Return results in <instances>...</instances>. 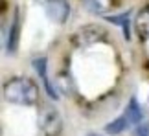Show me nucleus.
I'll list each match as a JSON object with an SVG mask.
<instances>
[{"mask_svg": "<svg viewBox=\"0 0 149 136\" xmlns=\"http://www.w3.org/2000/svg\"><path fill=\"white\" fill-rule=\"evenodd\" d=\"M4 98L13 105L33 107L39 103V87L30 77H13L4 85Z\"/></svg>", "mask_w": 149, "mask_h": 136, "instance_id": "obj_1", "label": "nucleus"}, {"mask_svg": "<svg viewBox=\"0 0 149 136\" xmlns=\"http://www.w3.org/2000/svg\"><path fill=\"white\" fill-rule=\"evenodd\" d=\"M107 39V31L103 30L101 26L98 24H87L83 28H79L74 35V42L76 46L79 48H87V46H92L96 42H101Z\"/></svg>", "mask_w": 149, "mask_h": 136, "instance_id": "obj_2", "label": "nucleus"}, {"mask_svg": "<svg viewBox=\"0 0 149 136\" xmlns=\"http://www.w3.org/2000/svg\"><path fill=\"white\" fill-rule=\"evenodd\" d=\"M44 13L55 24H65L70 15V4L66 0H44Z\"/></svg>", "mask_w": 149, "mask_h": 136, "instance_id": "obj_3", "label": "nucleus"}, {"mask_svg": "<svg viewBox=\"0 0 149 136\" xmlns=\"http://www.w3.org/2000/svg\"><path fill=\"white\" fill-rule=\"evenodd\" d=\"M39 121H41V129H42V133L46 136H57L61 133V129H63L61 114L55 109H52V107H48V109L42 110L41 120Z\"/></svg>", "mask_w": 149, "mask_h": 136, "instance_id": "obj_4", "label": "nucleus"}, {"mask_svg": "<svg viewBox=\"0 0 149 136\" xmlns=\"http://www.w3.org/2000/svg\"><path fill=\"white\" fill-rule=\"evenodd\" d=\"M33 68H35V72L39 74V77L42 79V83H44V88H46V92H48V96L50 98H54V99H59V90L57 88H54L50 85V79H48V61H46V57H39V59H35L33 61Z\"/></svg>", "mask_w": 149, "mask_h": 136, "instance_id": "obj_5", "label": "nucleus"}, {"mask_svg": "<svg viewBox=\"0 0 149 136\" xmlns=\"http://www.w3.org/2000/svg\"><path fill=\"white\" fill-rule=\"evenodd\" d=\"M19 41H20V17H19V11H15L13 22H11L9 31H8V41H6V50H8V53L13 55L17 52Z\"/></svg>", "mask_w": 149, "mask_h": 136, "instance_id": "obj_6", "label": "nucleus"}, {"mask_svg": "<svg viewBox=\"0 0 149 136\" xmlns=\"http://www.w3.org/2000/svg\"><path fill=\"white\" fill-rule=\"evenodd\" d=\"M125 118H127L129 125H138V123L144 121V112H142V107L138 103L136 98H131L127 103V109H125Z\"/></svg>", "mask_w": 149, "mask_h": 136, "instance_id": "obj_7", "label": "nucleus"}, {"mask_svg": "<svg viewBox=\"0 0 149 136\" xmlns=\"http://www.w3.org/2000/svg\"><path fill=\"white\" fill-rule=\"evenodd\" d=\"M129 17H131V11H125V13H120V15L107 17V20H109V22H112V24H118V26H122V30H123V39H125V41H129V39H131V30H129Z\"/></svg>", "mask_w": 149, "mask_h": 136, "instance_id": "obj_8", "label": "nucleus"}, {"mask_svg": "<svg viewBox=\"0 0 149 136\" xmlns=\"http://www.w3.org/2000/svg\"><path fill=\"white\" fill-rule=\"evenodd\" d=\"M83 6L90 13L94 15H103L111 9V0H83Z\"/></svg>", "mask_w": 149, "mask_h": 136, "instance_id": "obj_9", "label": "nucleus"}, {"mask_svg": "<svg viewBox=\"0 0 149 136\" xmlns=\"http://www.w3.org/2000/svg\"><path fill=\"white\" fill-rule=\"evenodd\" d=\"M127 127H129V121H127V118H125V114H122V116H118L114 121L107 123V125H105V133H109V134H120V133H123Z\"/></svg>", "mask_w": 149, "mask_h": 136, "instance_id": "obj_10", "label": "nucleus"}, {"mask_svg": "<svg viewBox=\"0 0 149 136\" xmlns=\"http://www.w3.org/2000/svg\"><path fill=\"white\" fill-rule=\"evenodd\" d=\"M136 28H138V31H140V37L142 35H144V39L149 37V11L140 13L138 20H136Z\"/></svg>", "mask_w": 149, "mask_h": 136, "instance_id": "obj_11", "label": "nucleus"}, {"mask_svg": "<svg viewBox=\"0 0 149 136\" xmlns=\"http://www.w3.org/2000/svg\"><path fill=\"white\" fill-rule=\"evenodd\" d=\"M134 136H149V121H142L136 125Z\"/></svg>", "mask_w": 149, "mask_h": 136, "instance_id": "obj_12", "label": "nucleus"}, {"mask_svg": "<svg viewBox=\"0 0 149 136\" xmlns=\"http://www.w3.org/2000/svg\"><path fill=\"white\" fill-rule=\"evenodd\" d=\"M87 136H101V134H96V133H88Z\"/></svg>", "mask_w": 149, "mask_h": 136, "instance_id": "obj_13", "label": "nucleus"}, {"mask_svg": "<svg viewBox=\"0 0 149 136\" xmlns=\"http://www.w3.org/2000/svg\"><path fill=\"white\" fill-rule=\"evenodd\" d=\"M147 105H149V99H147Z\"/></svg>", "mask_w": 149, "mask_h": 136, "instance_id": "obj_14", "label": "nucleus"}]
</instances>
